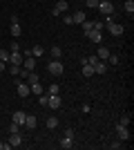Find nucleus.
<instances>
[{
  "mask_svg": "<svg viewBox=\"0 0 134 150\" xmlns=\"http://www.w3.org/2000/svg\"><path fill=\"white\" fill-rule=\"evenodd\" d=\"M9 52H20V45H18V40H13V43L9 45Z\"/></svg>",
  "mask_w": 134,
  "mask_h": 150,
  "instance_id": "obj_33",
  "label": "nucleus"
},
{
  "mask_svg": "<svg viewBox=\"0 0 134 150\" xmlns=\"http://www.w3.org/2000/svg\"><path fill=\"white\" fill-rule=\"evenodd\" d=\"M114 132H116V137L121 139V141H128L130 139V128H125V125H121V123L114 125Z\"/></svg>",
  "mask_w": 134,
  "mask_h": 150,
  "instance_id": "obj_5",
  "label": "nucleus"
},
{
  "mask_svg": "<svg viewBox=\"0 0 134 150\" xmlns=\"http://www.w3.org/2000/svg\"><path fill=\"white\" fill-rule=\"evenodd\" d=\"M45 125H47L49 130H54V128H58V119H56V117H49V119L45 121Z\"/></svg>",
  "mask_w": 134,
  "mask_h": 150,
  "instance_id": "obj_25",
  "label": "nucleus"
},
{
  "mask_svg": "<svg viewBox=\"0 0 134 150\" xmlns=\"http://www.w3.org/2000/svg\"><path fill=\"white\" fill-rule=\"evenodd\" d=\"M38 125V119L34 117V114H27V119H25V128H29V130H34Z\"/></svg>",
  "mask_w": 134,
  "mask_h": 150,
  "instance_id": "obj_15",
  "label": "nucleus"
},
{
  "mask_svg": "<svg viewBox=\"0 0 134 150\" xmlns=\"http://www.w3.org/2000/svg\"><path fill=\"white\" fill-rule=\"evenodd\" d=\"M85 36H87L92 43H96V45H101V43H103V31H98V29H89Z\"/></svg>",
  "mask_w": 134,
  "mask_h": 150,
  "instance_id": "obj_7",
  "label": "nucleus"
},
{
  "mask_svg": "<svg viewBox=\"0 0 134 150\" xmlns=\"http://www.w3.org/2000/svg\"><path fill=\"white\" fill-rule=\"evenodd\" d=\"M81 74H83L85 79H89V76H94V67H92L89 63H85V58H83V69H81Z\"/></svg>",
  "mask_w": 134,
  "mask_h": 150,
  "instance_id": "obj_14",
  "label": "nucleus"
},
{
  "mask_svg": "<svg viewBox=\"0 0 134 150\" xmlns=\"http://www.w3.org/2000/svg\"><path fill=\"white\" fill-rule=\"evenodd\" d=\"M72 18H74V23H78V25H81V23H85V11H76V13H72Z\"/></svg>",
  "mask_w": 134,
  "mask_h": 150,
  "instance_id": "obj_22",
  "label": "nucleus"
},
{
  "mask_svg": "<svg viewBox=\"0 0 134 150\" xmlns=\"http://www.w3.org/2000/svg\"><path fill=\"white\" fill-rule=\"evenodd\" d=\"M7 148H11V146H9V141H0V150H7Z\"/></svg>",
  "mask_w": 134,
  "mask_h": 150,
  "instance_id": "obj_40",
  "label": "nucleus"
},
{
  "mask_svg": "<svg viewBox=\"0 0 134 150\" xmlns=\"http://www.w3.org/2000/svg\"><path fill=\"white\" fill-rule=\"evenodd\" d=\"M43 54H45L43 45H34V47H32V56H34V58H40Z\"/></svg>",
  "mask_w": 134,
  "mask_h": 150,
  "instance_id": "obj_20",
  "label": "nucleus"
},
{
  "mask_svg": "<svg viewBox=\"0 0 134 150\" xmlns=\"http://www.w3.org/2000/svg\"><path fill=\"white\" fill-rule=\"evenodd\" d=\"M60 105H63L60 94H49V103H47V108H49V110H58Z\"/></svg>",
  "mask_w": 134,
  "mask_h": 150,
  "instance_id": "obj_8",
  "label": "nucleus"
},
{
  "mask_svg": "<svg viewBox=\"0 0 134 150\" xmlns=\"http://www.w3.org/2000/svg\"><path fill=\"white\" fill-rule=\"evenodd\" d=\"M67 9H69V5H67V0H58L56 2V7H54V9H51V13H54V16H63V13H67Z\"/></svg>",
  "mask_w": 134,
  "mask_h": 150,
  "instance_id": "obj_4",
  "label": "nucleus"
},
{
  "mask_svg": "<svg viewBox=\"0 0 134 150\" xmlns=\"http://www.w3.org/2000/svg\"><path fill=\"white\" fill-rule=\"evenodd\" d=\"M25 119H27V114L22 112V110H16L13 117H11V121H13V123H18V125H25Z\"/></svg>",
  "mask_w": 134,
  "mask_h": 150,
  "instance_id": "obj_12",
  "label": "nucleus"
},
{
  "mask_svg": "<svg viewBox=\"0 0 134 150\" xmlns=\"http://www.w3.org/2000/svg\"><path fill=\"white\" fill-rule=\"evenodd\" d=\"M63 23H65V25H74V18H72V13H65Z\"/></svg>",
  "mask_w": 134,
  "mask_h": 150,
  "instance_id": "obj_32",
  "label": "nucleus"
},
{
  "mask_svg": "<svg viewBox=\"0 0 134 150\" xmlns=\"http://www.w3.org/2000/svg\"><path fill=\"white\" fill-rule=\"evenodd\" d=\"M85 7H89V9H96V7H98V0H85Z\"/></svg>",
  "mask_w": 134,
  "mask_h": 150,
  "instance_id": "obj_31",
  "label": "nucleus"
},
{
  "mask_svg": "<svg viewBox=\"0 0 134 150\" xmlns=\"http://www.w3.org/2000/svg\"><path fill=\"white\" fill-rule=\"evenodd\" d=\"M5 65H7V63H2V61H0V74L5 72Z\"/></svg>",
  "mask_w": 134,
  "mask_h": 150,
  "instance_id": "obj_42",
  "label": "nucleus"
},
{
  "mask_svg": "<svg viewBox=\"0 0 134 150\" xmlns=\"http://www.w3.org/2000/svg\"><path fill=\"white\" fill-rule=\"evenodd\" d=\"M121 144H123V141H121V139H119V141H112V144H109V146H112V148L116 150V148H121Z\"/></svg>",
  "mask_w": 134,
  "mask_h": 150,
  "instance_id": "obj_39",
  "label": "nucleus"
},
{
  "mask_svg": "<svg viewBox=\"0 0 134 150\" xmlns=\"http://www.w3.org/2000/svg\"><path fill=\"white\" fill-rule=\"evenodd\" d=\"M105 27H107V31L112 34V36H123V25H119V23H114V20L105 23Z\"/></svg>",
  "mask_w": 134,
  "mask_h": 150,
  "instance_id": "obj_6",
  "label": "nucleus"
},
{
  "mask_svg": "<svg viewBox=\"0 0 134 150\" xmlns=\"http://www.w3.org/2000/svg\"><path fill=\"white\" fill-rule=\"evenodd\" d=\"M103 27H105V23H103V20H92V29L103 31Z\"/></svg>",
  "mask_w": 134,
  "mask_h": 150,
  "instance_id": "obj_28",
  "label": "nucleus"
},
{
  "mask_svg": "<svg viewBox=\"0 0 134 150\" xmlns=\"http://www.w3.org/2000/svg\"><path fill=\"white\" fill-rule=\"evenodd\" d=\"M22 54H20V52H9V65H20V67H22Z\"/></svg>",
  "mask_w": 134,
  "mask_h": 150,
  "instance_id": "obj_9",
  "label": "nucleus"
},
{
  "mask_svg": "<svg viewBox=\"0 0 134 150\" xmlns=\"http://www.w3.org/2000/svg\"><path fill=\"white\" fill-rule=\"evenodd\" d=\"M9 31H11V36H13V38H18L20 34H22V27H20V23H11Z\"/></svg>",
  "mask_w": 134,
  "mask_h": 150,
  "instance_id": "obj_18",
  "label": "nucleus"
},
{
  "mask_svg": "<svg viewBox=\"0 0 134 150\" xmlns=\"http://www.w3.org/2000/svg\"><path fill=\"white\" fill-rule=\"evenodd\" d=\"M58 144H60V148H63V150H69V148H74V139H72V137H63Z\"/></svg>",
  "mask_w": 134,
  "mask_h": 150,
  "instance_id": "obj_16",
  "label": "nucleus"
},
{
  "mask_svg": "<svg viewBox=\"0 0 134 150\" xmlns=\"http://www.w3.org/2000/svg\"><path fill=\"white\" fill-rule=\"evenodd\" d=\"M119 123L128 128V125H130V114H125V117H121V121H119Z\"/></svg>",
  "mask_w": 134,
  "mask_h": 150,
  "instance_id": "obj_36",
  "label": "nucleus"
},
{
  "mask_svg": "<svg viewBox=\"0 0 134 150\" xmlns=\"http://www.w3.org/2000/svg\"><path fill=\"white\" fill-rule=\"evenodd\" d=\"M29 92L36 94V96H38V94H43L45 90H43V85H40V81H38V83H32V85H29Z\"/></svg>",
  "mask_w": 134,
  "mask_h": 150,
  "instance_id": "obj_19",
  "label": "nucleus"
},
{
  "mask_svg": "<svg viewBox=\"0 0 134 150\" xmlns=\"http://www.w3.org/2000/svg\"><path fill=\"white\" fill-rule=\"evenodd\" d=\"M11 132H20V125L13 123V121H11V125H9V134H11Z\"/></svg>",
  "mask_w": 134,
  "mask_h": 150,
  "instance_id": "obj_35",
  "label": "nucleus"
},
{
  "mask_svg": "<svg viewBox=\"0 0 134 150\" xmlns=\"http://www.w3.org/2000/svg\"><path fill=\"white\" fill-rule=\"evenodd\" d=\"M96 9H98L103 16H114V5H112L109 0H103V2H98V7H96Z\"/></svg>",
  "mask_w": 134,
  "mask_h": 150,
  "instance_id": "obj_3",
  "label": "nucleus"
},
{
  "mask_svg": "<svg viewBox=\"0 0 134 150\" xmlns=\"http://www.w3.org/2000/svg\"><path fill=\"white\" fill-rule=\"evenodd\" d=\"M25 79H27V83H29V85H32V83H38V81H40V76L36 74V72H29Z\"/></svg>",
  "mask_w": 134,
  "mask_h": 150,
  "instance_id": "obj_23",
  "label": "nucleus"
},
{
  "mask_svg": "<svg viewBox=\"0 0 134 150\" xmlns=\"http://www.w3.org/2000/svg\"><path fill=\"white\" fill-rule=\"evenodd\" d=\"M20 69H22L20 65H9V74L11 76H20Z\"/></svg>",
  "mask_w": 134,
  "mask_h": 150,
  "instance_id": "obj_27",
  "label": "nucleus"
},
{
  "mask_svg": "<svg viewBox=\"0 0 134 150\" xmlns=\"http://www.w3.org/2000/svg\"><path fill=\"white\" fill-rule=\"evenodd\" d=\"M65 137H72V139H74V130H72V128H67V130H65Z\"/></svg>",
  "mask_w": 134,
  "mask_h": 150,
  "instance_id": "obj_41",
  "label": "nucleus"
},
{
  "mask_svg": "<svg viewBox=\"0 0 134 150\" xmlns=\"http://www.w3.org/2000/svg\"><path fill=\"white\" fill-rule=\"evenodd\" d=\"M92 67H94V74H105V72H107V63L105 61H96Z\"/></svg>",
  "mask_w": 134,
  "mask_h": 150,
  "instance_id": "obj_13",
  "label": "nucleus"
},
{
  "mask_svg": "<svg viewBox=\"0 0 134 150\" xmlns=\"http://www.w3.org/2000/svg\"><path fill=\"white\" fill-rule=\"evenodd\" d=\"M105 63H107V65H119V56L109 54V56H107V61H105Z\"/></svg>",
  "mask_w": 134,
  "mask_h": 150,
  "instance_id": "obj_29",
  "label": "nucleus"
},
{
  "mask_svg": "<svg viewBox=\"0 0 134 150\" xmlns=\"http://www.w3.org/2000/svg\"><path fill=\"white\" fill-rule=\"evenodd\" d=\"M22 67H25L27 72H34V69H36V58L34 56H25L22 58Z\"/></svg>",
  "mask_w": 134,
  "mask_h": 150,
  "instance_id": "obj_11",
  "label": "nucleus"
},
{
  "mask_svg": "<svg viewBox=\"0 0 134 150\" xmlns=\"http://www.w3.org/2000/svg\"><path fill=\"white\" fill-rule=\"evenodd\" d=\"M123 9L132 16V13H134V0H125V2H123Z\"/></svg>",
  "mask_w": 134,
  "mask_h": 150,
  "instance_id": "obj_24",
  "label": "nucleus"
},
{
  "mask_svg": "<svg viewBox=\"0 0 134 150\" xmlns=\"http://www.w3.org/2000/svg\"><path fill=\"white\" fill-rule=\"evenodd\" d=\"M81 110H83V112H85V114H87V112H89V110H92V105H89V103H83V105H81Z\"/></svg>",
  "mask_w": 134,
  "mask_h": 150,
  "instance_id": "obj_38",
  "label": "nucleus"
},
{
  "mask_svg": "<svg viewBox=\"0 0 134 150\" xmlns=\"http://www.w3.org/2000/svg\"><path fill=\"white\" fill-rule=\"evenodd\" d=\"M16 92H18V96L20 99H27V96H29V83H25V81H20L18 76H16Z\"/></svg>",
  "mask_w": 134,
  "mask_h": 150,
  "instance_id": "obj_2",
  "label": "nucleus"
},
{
  "mask_svg": "<svg viewBox=\"0 0 134 150\" xmlns=\"http://www.w3.org/2000/svg\"><path fill=\"white\" fill-rule=\"evenodd\" d=\"M0 79H2V74H0Z\"/></svg>",
  "mask_w": 134,
  "mask_h": 150,
  "instance_id": "obj_43",
  "label": "nucleus"
},
{
  "mask_svg": "<svg viewBox=\"0 0 134 150\" xmlns=\"http://www.w3.org/2000/svg\"><path fill=\"white\" fill-rule=\"evenodd\" d=\"M9 146H11V148L22 146V137H20V132H11V134H9Z\"/></svg>",
  "mask_w": 134,
  "mask_h": 150,
  "instance_id": "obj_10",
  "label": "nucleus"
},
{
  "mask_svg": "<svg viewBox=\"0 0 134 150\" xmlns=\"http://www.w3.org/2000/svg\"><path fill=\"white\" fill-rule=\"evenodd\" d=\"M109 54H112V52L107 50V47H105V45H101V47H98V52H96V56L101 58V61H107V56Z\"/></svg>",
  "mask_w": 134,
  "mask_h": 150,
  "instance_id": "obj_17",
  "label": "nucleus"
},
{
  "mask_svg": "<svg viewBox=\"0 0 134 150\" xmlns=\"http://www.w3.org/2000/svg\"><path fill=\"white\" fill-rule=\"evenodd\" d=\"M0 61H2V63H9V52H7V50H0Z\"/></svg>",
  "mask_w": 134,
  "mask_h": 150,
  "instance_id": "obj_30",
  "label": "nucleus"
},
{
  "mask_svg": "<svg viewBox=\"0 0 134 150\" xmlns=\"http://www.w3.org/2000/svg\"><path fill=\"white\" fill-rule=\"evenodd\" d=\"M98 2H103V0H98Z\"/></svg>",
  "mask_w": 134,
  "mask_h": 150,
  "instance_id": "obj_44",
  "label": "nucleus"
},
{
  "mask_svg": "<svg viewBox=\"0 0 134 150\" xmlns=\"http://www.w3.org/2000/svg\"><path fill=\"white\" fill-rule=\"evenodd\" d=\"M47 72H49L51 76H60V74L65 72V67H63V63H60V61L51 58V61H49V65H47Z\"/></svg>",
  "mask_w": 134,
  "mask_h": 150,
  "instance_id": "obj_1",
  "label": "nucleus"
},
{
  "mask_svg": "<svg viewBox=\"0 0 134 150\" xmlns=\"http://www.w3.org/2000/svg\"><path fill=\"white\" fill-rule=\"evenodd\" d=\"M81 25H83V31L87 34V31L92 29V20H85V23H81Z\"/></svg>",
  "mask_w": 134,
  "mask_h": 150,
  "instance_id": "obj_34",
  "label": "nucleus"
},
{
  "mask_svg": "<svg viewBox=\"0 0 134 150\" xmlns=\"http://www.w3.org/2000/svg\"><path fill=\"white\" fill-rule=\"evenodd\" d=\"M58 90H60V88H58L56 83H54V85H49V90H47V94H58Z\"/></svg>",
  "mask_w": 134,
  "mask_h": 150,
  "instance_id": "obj_37",
  "label": "nucleus"
},
{
  "mask_svg": "<svg viewBox=\"0 0 134 150\" xmlns=\"http://www.w3.org/2000/svg\"><path fill=\"white\" fill-rule=\"evenodd\" d=\"M38 103H40V105H43V108H47V103H49V94H38Z\"/></svg>",
  "mask_w": 134,
  "mask_h": 150,
  "instance_id": "obj_26",
  "label": "nucleus"
},
{
  "mask_svg": "<svg viewBox=\"0 0 134 150\" xmlns=\"http://www.w3.org/2000/svg\"><path fill=\"white\" fill-rule=\"evenodd\" d=\"M51 58H56V61H60V56H63V50H60V47H58V45H54V47H51Z\"/></svg>",
  "mask_w": 134,
  "mask_h": 150,
  "instance_id": "obj_21",
  "label": "nucleus"
}]
</instances>
